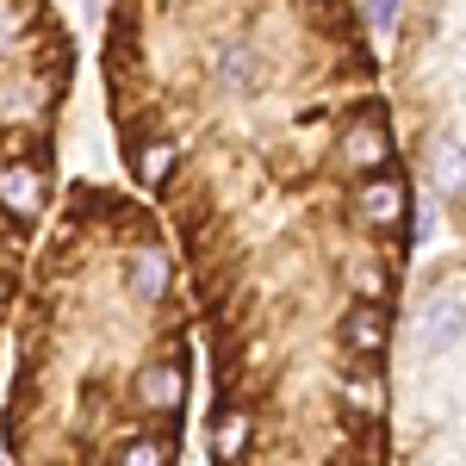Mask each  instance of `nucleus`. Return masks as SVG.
Masks as SVG:
<instances>
[{
	"label": "nucleus",
	"instance_id": "nucleus-1",
	"mask_svg": "<svg viewBox=\"0 0 466 466\" xmlns=\"http://www.w3.org/2000/svg\"><path fill=\"white\" fill-rule=\"evenodd\" d=\"M112 149L206 342V466H392L417 175L355 0H106Z\"/></svg>",
	"mask_w": 466,
	"mask_h": 466
},
{
	"label": "nucleus",
	"instance_id": "nucleus-2",
	"mask_svg": "<svg viewBox=\"0 0 466 466\" xmlns=\"http://www.w3.org/2000/svg\"><path fill=\"white\" fill-rule=\"evenodd\" d=\"M6 336V466H180L199 386L193 305L162 218L131 187H56Z\"/></svg>",
	"mask_w": 466,
	"mask_h": 466
},
{
	"label": "nucleus",
	"instance_id": "nucleus-3",
	"mask_svg": "<svg viewBox=\"0 0 466 466\" xmlns=\"http://www.w3.org/2000/svg\"><path fill=\"white\" fill-rule=\"evenodd\" d=\"M69 94H0V336L37 230L56 199V137Z\"/></svg>",
	"mask_w": 466,
	"mask_h": 466
},
{
	"label": "nucleus",
	"instance_id": "nucleus-4",
	"mask_svg": "<svg viewBox=\"0 0 466 466\" xmlns=\"http://www.w3.org/2000/svg\"><path fill=\"white\" fill-rule=\"evenodd\" d=\"M69 94L75 37L50 0H0V94Z\"/></svg>",
	"mask_w": 466,
	"mask_h": 466
},
{
	"label": "nucleus",
	"instance_id": "nucleus-5",
	"mask_svg": "<svg viewBox=\"0 0 466 466\" xmlns=\"http://www.w3.org/2000/svg\"><path fill=\"white\" fill-rule=\"evenodd\" d=\"M398 6H404V0H373V25H392ZM373 25H367V32H373Z\"/></svg>",
	"mask_w": 466,
	"mask_h": 466
},
{
	"label": "nucleus",
	"instance_id": "nucleus-6",
	"mask_svg": "<svg viewBox=\"0 0 466 466\" xmlns=\"http://www.w3.org/2000/svg\"><path fill=\"white\" fill-rule=\"evenodd\" d=\"M0 466H6V461H0Z\"/></svg>",
	"mask_w": 466,
	"mask_h": 466
}]
</instances>
